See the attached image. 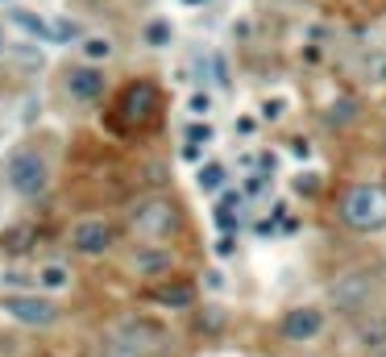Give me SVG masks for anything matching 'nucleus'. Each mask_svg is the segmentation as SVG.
Returning <instances> with one entry per match:
<instances>
[{
	"instance_id": "nucleus-9",
	"label": "nucleus",
	"mask_w": 386,
	"mask_h": 357,
	"mask_svg": "<svg viewBox=\"0 0 386 357\" xmlns=\"http://www.w3.org/2000/svg\"><path fill=\"white\" fill-rule=\"evenodd\" d=\"M324 333V312H316V308H295V312H287V320H283V337L287 341H312V337H320Z\"/></svg>"
},
{
	"instance_id": "nucleus-22",
	"label": "nucleus",
	"mask_w": 386,
	"mask_h": 357,
	"mask_svg": "<svg viewBox=\"0 0 386 357\" xmlns=\"http://www.w3.org/2000/svg\"><path fill=\"white\" fill-rule=\"evenodd\" d=\"M216 254H225V258H229V254H233V237H225V241H216Z\"/></svg>"
},
{
	"instance_id": "nucleus-16",
	"label": "nucleus",
	"mask_w": 386,
	"mask_h": 357,
	"mask_svg": "<svg viewBox=\"0 0 386 357\" xmlns=\"http://www.w3.org/2000/svg\"><path fill=\"white\" fill-rule=\"evenodd\" d=\"M225 183H229V171H225L220 162H208V166L200 171V187H204V191H216V187H225Z\"/></svg>"
},
{
	"instance_id": "nucleus-3",
	"label": "nucleus",
	"mask_w": 386,
	"mask_h": 357,
	"mask_svg": "<svg viewBox=\"0 0 386 357\" xmlns=\"http://www.w3.org/2000/svg\"><path fill=\"white\" fill-rule=\"evenodd\" d=\"M129 225L154 245V241H166L175 229H179V212H175V204L170 200H162V195H154V200H141L133 212H129Z\"/></svg>"
},
{
	"instance_id": "nucleus-15",
	"label": "nucleus",
	"mask_w": 386,
	"mask_h": 357,
	"mask_svg": "<svg viewBox=\"0 0 386 357\" xmlns=\"http://www.w3.org/2000/svg\"><path fill=\"white\" fill-rule=\"evenodd\" d=\"M83 29L75 25V21H46V42H71V37H79Z\"/></svg>"
},
{
	"instance_id": "nucleus-2",
	"label": "nucleus",
	"mask_w": 386,
	"mask_h": 357,
	"mask_svg": "<svg viewBox=\"0 0 386 357\" xmlns=\"http://www.w3.org/2000/svg\"><path fill=\"white\" fill-rule=\"evenodd\" d=\"M0 316H8L12 324H21V329H50V324H58V304L50 299V295H29V291H21V295H4L0 299Z\"/></svg>"
},
{
	"instance_id": "nucleus-12",
	"label": "nucleus",
	"mask_w": 386,
	"mask_h": 357,
	"mask_svg": "<svg viewBox=\"0 0 386 357\" xmlns=\"http://www.w3.org/2000/svg\"><path fill=\"white\" fill-rule=\"evenodd\" d=\"M191 299H195L191 283H166V287H154V304H162V308H187Z\"/></svg>"
},
{
	"instance_id": "nucleus-4",
	"label": "nucleus",
	"mask_w": 386,
	"mask_h": 357,
	"mask_svg": "<svg viewBox=\"0 0 386 357\" xmlns=\"http://www.w3.org/2000/svg\"><path fill=\"white\" fill-rule=\"evenodd\" d=\"M46 183H50V166H46V158H42L37 150H17V154L8 158V187H12L21 200L42 195Z\"/></svg>"
},
{
	"instance_id": "nucleus-10",
	"label": "nucleus",
	"mask_w": 386,
	"mask_h": 357,
	"mask_svg": "<svg viewBox=\"0 0 386 357\" xmlns=\"http://www.w3.org/2000/svg\"><path fill=\"white\" fill-rule=\"evenodd\" d=\"M67 92H71L75 100H83V104H87V100H100L104 75H100L96 67H87V62H83V67H71V71H67Z\"/></svg>"
},
{
	"instance_id": "nucleus-8",
	"label": "nucleus",
	"mask_w": 386,
	"mask_h": 357,
	"mask_svg": "<svg viewBox=\"0 0 386 357\" xmlns=\"http://www.w3.org/2000/svg\"><path fill=\"white\" fill-rule=\"evenodd\" d=\"M121 116H125L133 129L150 125V121L158 116V87H154V83H146V79L129 83V87L121 92Z\"/></svg>"
},
{
	"instance_id": "nucleus-7",
	"label": "nucleus",
	"mask_w": 386,
	"mask_h": 357,
	"mask_svg": "<svg viewBox=\"0 0 386 357\" xmlns=\"http://www.w3.org/2000/svg\"><path fill=\"white\" fill-rule=\"evenodd\" d=\"M71 250L75 254H83V258H100V254H108L112 250V225L108 220H100V216H79L75 225H71Z\"/></svg>"
},
{
	"instance_id": "nucleus-1",
	"label": "nucleus",
	"mask_w": 386,
	"mask_h": 357,
	"mask_svg": "<svg viewBox=\"0 0 386 357\" xmlns=\"http://www.w3.org/2000/svg\"><path fill=\"white\" fill-rule=\"evenodd\" d=\"M341 220L358 233H374L386 225V191L374 183H353L341 195Z\"/></svg>"
},
{
	"instance_id": "nucleus-11",
	"label": "nucleus",
	"mask_w": 386,
	"mask_h": 357,
	"mask_svg": "<svg viewBox=\"0 0 386 357\" xmlns=\"http://www.w3.org/2000/svg\"><path fill=\"white\" fill-rule=\"evenodd\" d=\"M175 266V258L162 250V245H141L137 250V270L146 275V279H158V275H166Z\"/></svg>"
},
{
	"instance_id": "nucleus-5",
	"label": "nucleus",
	"mask_w": 386,
	"mask_h": 357,
	"mask_svg": "<svg viewBox=\"0 0 386 357\" xmlns=\"http://www.w3.org/2000/svg\"><path fill=\"white\" fill-rule=\"evenodd\" d=\"M370 295H374V275L362 270V266L358 270H341L333 279V308L345 312V316H358L370 304Z\"/></svg>"
},
{
	"instance_id": "nucleus-20",
	"label": "nucleus",
	"mask_w": 386,
	"mask_h": 357,
	"mask_svg": "<svg viewBox=\"0 0 386 357\" xmlns=\"http://www.w3.org/2000/svg\"><path fill=\"white\" fill-rule=\"evenodd\" d=\"M208 137H212L208 125H191V129H187V146H200V141H208Z\"/></svg>"
},
{
	"instance_id": "nucleus-13",
	"label": "nucleus",
	"mask_w": 386,
	"mask_h": 357,
	"mask_svg": "<svg viewBox=\"0 0 386 357\" xmlns=\"http://www.w3.org/2000/svg\"><path fill=\"white\" fill-rule=\"evenodd\" d=\"M37 283H42L46 291H62V287H71V270L58 266V262H46V266L37 270Z\"/></svg>"
},
{
	"instance_id": "nucleus-17",
	"label": "nucleus",
	"mask_w": 386,
	"mask_h": 357,
	"mask_svg": "<svg viewBox=\"0 0 386 357\" xmlns=\"http://www.w3.org/2000/svg\"><path fill=\"white\" fill-rule=\"evenodd\" d=\"M112 42L108 37H83V58H108Z\"/></svg>"
},
{
	"instance_id": "nucleus-24",
	"label": "nucleus",
	"mask_w": 386,
	"mask_h": 357,
	"mask_svg": "<svg viewBox=\"0 0 386 357\" xmlns=\"http://www.w3.org/2000/svg\"><path fill=\"white\" fill-rule=\"evenodd\" d=\"M378 357H386V354H378Z\"/></svg>"
},
{
	"instance_id": "nucleus-19",
	"label": "nucleus",
	"mask_w": 386,
	"mask_h": 357,
	"mask_svg": "<svg viewBox=\"0 0 386 357\" xmlns=\"http://www.w3.org/2000/svg\"><path fill=\"white\" fill-rule=\"evenodd\" d=\"M17 62H25V67H42V54H37L33 46H17Z\"/></svg>"
},
{
	"instance_id": "nucleus-18",
	"label": "nucleus",
	"mask_w": 386,
	"mask_h": 357,
	"mask_svg": "<svg viewBox=\"0 0 386 357\" xmlns=\"http://www.w3.org/2000/svg\"><path fill=\"white\" fill-rule=\"evenodd\" d=\"M146 42H150V46H154V42H158V46H162V42H170V25H166V21L146 25Z\"/></svg>"
},
{
	"instance_id": "nucleus-6",
	"label": "nucleus",
	"mask_w": 386,
	"mask_h": 357,
	"mask_svg": "<svg viewBox=\"0 0 386 357\" xmlns=\"http://www.w3.org/2000/svg\"><path fill=\"white\" fill-rule=\"evenodd\" d=\"M162 341H166V337H162V329H158L154 320L125 316V320L112 324V345H121V349H129V354H137V357L162 349Z\"/></svg>"
},
{
	"instance_id": "nucleus-14",
	"label": "nucleus",
	"mask_w": 386,
	"mask_h": 357,
	"mask_svg": "<svg viewBox=\"0 0 386 357\" xmlns=\"http://www.w3.org/2000/svg\"><path fill=\"white\" fill-rule=\"evenodd\" d=\"M8 17H12V21H17V25L25 29V33H33V37H42V42H46V21H42V17H37L33 8H12Z\"/></svg>"
},
{
	"instance_id": "nucleus-23",
	"label": "nucleus",
	"mask_w": 386,
	"mask_h": 357,
	"mask_svg": "<svg viewBox=\"0 0 386 357\" xmlns=\"http://www.w3.org/2000/svg\"><path fill=\"white\" fill-rule=\"evenodd\" d=\"M4 50H8V42H4V29H0V58H4Z\"/></svg>"
},
{
	"instance_id": "nucleus-21",
	"label": "nucleus",
	"mask_w": 386,
	"mask_h": 357,
	"mask_svg": "<svg viewBox=\"0 0 386 357\" xmlns=\"http://www.w3.org/2000/svg\"><path fill=\"white\" fill-rule=\"evenodd\" d=\"M100 357H137V354H129V349H121V345H112V341H108V349H104Z\"/></svg>"
}]
</instances>
